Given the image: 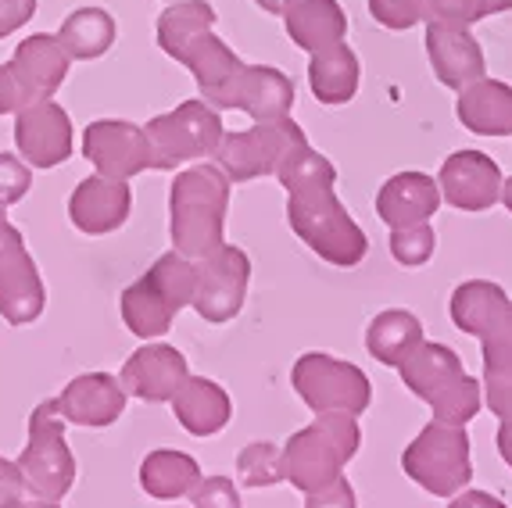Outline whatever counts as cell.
<instances>
[{
  "label": "cell",
  "mask_w": 512,
  "mask_h": 508,
  "mask_svg": "<svg viewBox=\"0 0 512 508\" xmlns=\"http://www.w3.org/2000/svg\"><path fill=\"white\" fill-rule=\"evenodd\" d=\"M26 491H33L18 469V462H8V458H0V508H8L15 498H22Z\"/></svg>",
  "instance_id": "cell-41"
},
{
  "label": "cell",
  "mask_w": 512,
  "mask_h": 508,
  "mask_svg": "<svg viewBox=\"0 0 512 508\" xmlns=\"http://www.w3.org/2000/svg\"><path fill=\"white\" fill-rule=\"evenodd\" d=\"M455 115L477 136H512V86L480 76L477 83L459 90Z\"/></svg>",
  "instance_id": "cell-25"
},
{
  "label": "cell",
  "mask_w": 512,
  "mask_h": 508,
  "mask_svg": "<svg viewBox=\"0 0 512 508\" xmlns=\"http://www.w3.org/2000/svg\"><path fill=\"white\" fill-rule=\"evenodd\" d=\"M498 455H502L505 466L512 469V419H505L502 430H498Z\"/></svg>",
  "instance_id": "cell-46"
},
{
  "label": "cell",
  "mask_w": 512,
  "mask_h": 508,
  "mask_svg": "<svg viewBox=\"0 0 512 508\" xmlns=\"http://www.w3.org/2000/svg\"><path fill=\"white\" fill-rule=\"evenodd\" d=\"M47 290L36 272L33 254L26 251V240L11 226L8 212L0 208V315L11 326H29L40 319Z\"/></svg>",
  "instance_id": "cell-13"
},
{
  "label": "cell",
  "mask_w": 512,
  "mask_h": 508,
  "mask_svg": "<svg viewBox=\"0 0 512 508\" xmlns=\"http://www.w3.org/2000/svg\"><path fill=\"white\" fill-rule=\"evenodd\" d=\"M280 18L294 47L308 54L348 40V15L337 0H287Z\"/></svg>",
  "instance_id": "cell-24"
},
{
  "label": "cell",
  "mask_w": 512,
  "mask_h": 508,
  "mask_svg": "<svg viewBox=\"0 0 512 508\" xmlns=\"http://www.w3.org/2000/svg\"><path fill=\"white\" fill-rule=\"evenodd\" d=\"M8 508H61L58 501H51V498H40L36 491H26L22 498H15Z\"/></svg>",
  "instance_id": "cell-45"
},
{
  "label": "cell",
  "mask_w": 512,
  "mask_h": 508,
  "mask_svg": "<svg viewBox=\"0 0 512 508\" xmlns=\"http://www.w3.org/2000/svg\"><path fill=\"white\" fill-rule=\"evenodd\" d=\"M251 258L240 247L219 244L205 258L194 262V297L190 308L212 326H222L240 315L244 297H248Z\"/></svg>",
  "instance_id": "cell-12"
},
{
  "label": "cell",
  "mask_w": 512,
  "mask_h": 508,
  "mask_svg": "<svg viewBox=\"0 0 512 508\" xmlns=\"http://www.w3.org/2000/svg\"><path fill=\"white\" fill-rule=\"evenodd\" d=\"M437 208H441V187L427 172H394L376 194V215L391 229L430 222Z\"/></svg>",
  "instance_id": "cell-23"
},
{
  "label": "cell",
  "mask_w": 512,
  "mask_h": 508,
  "mask_svg": "<svg viewBox=\"0 0 512 508\" xmlns=\"http://www.w3.org/2000/svg\"><path fill=\"white\" fill-rule=\"evenodd\" d=\"M119 36L115 18L104 8H76L58 29L61 47L69 51L72 61H97L111 51V43Z\"/></svg>",
  "instance_id": "cell-30"
},
{
  "label": "cell",
  "mask_w": 512,
  "mask_h": 508,
  "mask_svg": "<svg viewBox=\"0 0 512 508\" xmlns=\"http://www.w3.org/2000/svg\"><path fill=\"white\" fill-rule=\"evenodd\" d=\"M8 65H11V72H15L18 83H22L29 101H43V97L58 94L61 83L69 79L72 58H69V51L61 47L58 36L33 33L18 43Z\"/></svg>",
  "instance_id": "cell-21"
},
{
  "label": "cell",
  "mask_w": 512,
  "mask_h": 508,
  "mask_svg": "<svg viewBox=\"0 0 512 508\" xmlns=\"http://www.w3.org/2000/svg\"><path fill=\"white\" fill-rule=\"evenodd\" d=\"M305 508H355V487L344 476H337L319 491H308Z\"/></svg>",
  "instance_id": "cell-39"
},
{
  "label": "cell",
  "mask_w": 512,
  "mask_h": 508,
  "mask_svg": "<svg viewBox=\"0 0 512 508\" xmlns=\"http://www.w3.org/2000/svg\"><path fill=\"white\" fill-rule=\"evenodd\" d=\"M333 183L337 179H308L298 187H287V222L298 240H305L308 251H316L323 262L337 269H355L366 258L369 240L341 204Z\"/></svg>",
  "instance_id": "cell-2"
},
{
  "label": "cell",
  "mask_w": 512,
  "mask_h": 508,
  "mask_svg": "<svg viewBox=\"0 0 512 508\" xmlns=\"http://www.w3.org/2000/svg\"><path fill=\"white\" fill-rule=\"evenodd\" d=\"M194 297V262L187 254L169 251L140 276L133 287L122 290V322L140 340L162 337L172 330V319Z\"/></svg>",
  "instance_id": "cell-5"
},
{
  "label": "cell",
  "mask_w": 512,
  "mask_h": 508,
  "mask_svg": "<svg viewBox=\"0 0 512 508\" xmlns=\"http://www.w3.org/2000/svg\"><path fill=\"white\" fill-rule=\"evenodd\" d=\"M83 158L94 165L97 176L133 179L151 169V140L137 122L97 119L83 133Z\"/></svg>",
  "instance_id": "cell-15"
},
{
  "label": "cell",
  "mask_w": 512,
  "mask_h": 508,
  "mask_svg": "<svg viewBox=\"0 0 512 508\" xmlns=\"http://www.w3.org/2000/svg\"><path fill=\"white\" fill-rule=\"evenodd\" d=\"M36 15V0H0V40L26 26Z\"/></svg>",
  "instance_id": "cell-40"
},
{
  "label": "cell",
  "mask_w": 512,
  "mask_h": 508,
  "mask_svg": "<svg viewBox=\"0 0 512 508\" xmlns=\"http://www.w3.org/2000/svg\"><path fill=\"white\" fill-rule=\"evenodd\" d=\"M197 480H201V469L183 451H169V448L151 451L144 458V466H140V487L158 501L187 498L197 487Z\"/></svg>",
  "instance_id": "cell-31"
},
{
  "label": "cell",
  "mask_w": 512,
  "mask_h": 508,
  "mask_svg": "<svg viewBox=\"0 0 512 508\" xmlns=\"http://www.w3.org/2000/svg\"><path fill=\"white\" fill-rule=\"evenodd\" d=\"M72 119L54 97L29 101L15 111V147L29 169H54L72 158Z\"/></svg>",
  "instance_id": "cell-14"
},
{
  "label": "cell",
  "mask_w": 512,
  "mask_h": 508,
  "mask_svg": "<svg viewBox=\"0 0 512 508\" xmlns=\"http://www.w3.org/2000/svg\"><path fill=\"white\" fill-rule=\"evenodd\" d=\"M502 11H512V0H480V18L502 15Z\"/></svg>",
  "instance_id": "cell-47"
},
{
  "label": "cell",
  "mask_w": 512,
  "mask_h": 508,
  "mask_svg": "<svg viewBox=\"0 0 512 508\" xmlns=\"http://www.w3.org/2000/svg\"><path fill=\"white\" fill-rule=\"evenodd\" d=\"M502 204H505V208H509V212H512V176L502 183Z\"/></svg>",
  "instance_id": "cell-49"
},
{
  "label": "cell",
  "mask_w": 512,
  "mask_h": 508,
  "mask_svg": "<svg viewBox=\"0 0 512 508\" xmlns=\"http://www.w3.org/2000/svg\"><path fill=\"white\" fill-rule=\"evenodd\" d=\"M58 412L76 426H111L126 412V390L108 373H83L61 390Z\"/></svg>",
  "instance_id": "cell-22"
},
{
  "label": "cell",
  "mask_w": 512,
  "mask_h": 508,
  "mask_svg": "<svg viewBox=\"0 0 512 508\" xmlns=\"http://www.w3.org/2000/svg\"><path fill=\"white\" fill-rule=\"evenodd\" d=\"M33 187V172L18 154H4L0 151V208H11Z\"/></svg>",
  "instance_id": "cell-37"
},
{
  "label": "cell",
  "mask_w": 512,
  "mask_h": 508,
  "mask_svg": "<svg viewBox=\"0 0 512 508\" xmlns=\"http://www.w3.org/2000/svg\"><path fill=\"white\" fill-rule=\"evenodd\" d=\"M359 83H362V65H359V54L351 51L348 43H333V47H323L308 58V86H312V94H316L319 104H348L355 101L359 94Z\"/></svg>",
  "instance_id": "cell-28"
},
{
  "label": "cell",
  "mask_w": 512,
  "mask_h": 508,
  "mask_svg": "<svg viewBox=\"0 0 512 508\" xmlns=\"http://www.w3.org/2000/svg\"><path fill=\"white\" fill-rule=\"evenodd\" d=\"M502 169L484 151H455L444 158L437 172L441 201H448L459 212H487L502 201Z\"/></svg>",
  "instance_id": "cell-16"
},
{
  "label": "cell",
  "mask_w": 512,
  "mask_h": 508,
  "mask_svg": "<svg viewBox=\"0 0 512 508\" xmlns=\"http://www.w3.org/2000/svg\"><path fill=\"white\" fill-rule=\"evenodd\" d=\"M305 140V129L287 115V119L255 122L251 129H237V133H222L212 158L230 183H251V179L276 176L283 154Z\"/></svg>",
  "instance_id": "cell-9"
},
{
  "label": "cell",
  "mask_w": 512,
  "mask_h": 508,
  "mask_svg": "<svg viewBox=\"0 0 512 508\" xmlns=\"http://www.w3.org/2000/svg\"><path fill=\"white\" fill-rule=\"evenodd\" d=\"M419 344H423V322L412 312H405V308H387V312H380L369 322V330H366L369 355H373L376 362L394 365V369H398Z\"/></svg>",
  "instance_id": "cell-29"
},
{
  "label": "cell",
  "mask_w": 512,
  "mask_h": 508,
  "mask_svg": "<svg viewBox=\"0 0 512 508\" xmlns=\"http://www.w3.org/2000/svg\"><path fill=\"white\" fill-rule=\"evenodd\" d=\"M133 212V194L126 179L90 176L69 197V219L86 237H108L122 229Z\"/></svg>",
  "instance_id": "cell-17"
},
{
  "label": "cell",
  "mask_w": 512,
  "mask_h": 508,
  "mask_svg": "<svg viewBox=\"0 0 512 508\" xmlns=\"http://www.w3.org/2000/svg\"><path fill=\"white\" fill-rule=\"evenodd\" d=\"M402 469L412 483H419L434 498H455L473 480L470 466V437L455 423L434 419L423 426L416 441L405 448Z\"/></svg>",
  "instance_id": "cell-7"
},
{
  "label": "cell",
  "mask_w": 512,
  "mask_h": 508,
  "mask_svg": "<svg viewBox=\"0 0 512 508\" xmlns=\"http://www.w3.org/2000/svg\"><path fill=\"white\" fill-rule=\"evenodd\" d=\"M448 508H505V505L484 491H466V487H462L459 498H452V505Z\"/></svg>",
  "instance_id": "cell-44"
},
{
  "label": "cell",
  "mask_w": 512,
  "mask_h": 508,
  "mask_svg": "<svg viewBox=\"0 0 512 508\" xmlns=\"http://www.w3.org/2000/svg\"><path fill=\"white\" fill-rule=\"evenodd\" d=\"M172 412L180 419V426L194 437H212L222 426L230 423L233 405L230 394L219 387L215 380H205V376H187L183 387L176 390L172 398Z\"/></svg>",
  "instance_id": "cell-27"
},
{
  "label": "cell",
  "mask_w": 512,
  "mask_h": 508,
  "mask_svg": "<svg viewBox=\"0 0 512 508\" xmlns=\"http://www.w3.org/2000/svg\"><path fill=\"white\" fill-rule=\"evenodd\" d=\"M427 58L434 76L441 86L455 90L459 94L462 86L477 83L487 72L484 61V47L477 43V36L462 26H437V22H427Z\"/></svg>",
  "instance_id": "cell-20"
},
{
  "label": "cell",
  "mask_w": 512,
  "mask_h": 508,
  "mask_svg": "<svg viewBox=\"0 0 512 508\" xmlns=\"http://www.w3.org/2000/svg\"><path fill=\"white\" fill-rule=\"evenodd\" d=\"M194 508H240V494L233 487V480L226 476H205L197 480V487L190 491Z\"/></svg>",
  "instance_id": "cell-38"
},
{
  "label": "cell",
  "mask_w": 512,
  "mask_h": 508,
  "mask_svg": "<svg viewBox=\"0 0 512 508\" xmlns=\"http://www.w3.org/2000/svg\"><path fill=\"white\" fill-rule=\"evenodd\" d=\"M22 104H29L26 90H22V83L15 79L11 65H0V115H15Z\"/></svg>",
  "instance_id": "cell-42"
},
{
  "label": "cell",
  "mask_w": 512,
  "mask_h": 508,
  "mask_svg": "<svg viewBox=\"0 0 512 508\" xmlns=\"http://www.w3.org/2000/svg\"><path fill=\"white\" fill-rule=\"evenodd\" d=\"M369 15L391 33H405L423 22V0H369Z\"/></svg>",
  "instance_id": "cell-35"
},
{
  "label": "cell",
  "mask_w": 512,
  "mask_h": 508,
  "mask_svg": "<svg viewBox=\"0 0 512 508\" xmlns=\"http://www.w3.org/2000/svg\"><path fill=\"white\" fill-rule=\"evenodd\" d=\"M437 251V233L430 222H416V226H398L391 229V258L405 269H419L427 265Z\"/></svg>",
  "instance_id": "cell-34"
},
{
  "label": "cell",
  "mask_w": 512,
  "mask_h": 508,
  "mask_svg": "<svg viewBox=\"0 0 512 508\" xmlns=\"http://www.w3.org/2000/svg\"><path fill=\"white\" fill-rule=\"evenodd\" d=\"M18 469L40 498L61 501L76 480V458L65 444V419L58 401H43L29 415V444L18 455Z\"/></svg>",
  "instance_id": "cell-10"
},
{
  "label": "cell",
  "mask_w": 512,
  "mask_h": 508,
  "mask_svg": "<svg viewBox=\"0 0 512 508\" xmlns=\"http://www.w3.org/2000/svg\"><path fill=\"white\" fill-rule=\"evenodd\" d=\"M362 444V430L355 415L348 412H323L316 423H308L287 441L280 451L283 480H291L301 494L319 491L330 480L341 476L355 451Z\"/></svg>",
  "instance_id": "cell-3"
},
{
  "label": "cell",
  "mask_w": 512,
  "mask_h": 508,
  "mask_svg": "<svg viewBox=\"0 0 512 508\" xmlns=\"http://www.w3.org/2000/svg\"><path fill=\"white\" fill-rule=\"evenodd\" d=\"M144 133L151 140V169L176 172L180 165L215 154L226 129H222L219 108H212L208 101H183L165 115H154Z\"/></svg>",
  "instance_id": "cell-8"
},
{
  "label": "cell",
  "mask_w": 512,
  "mask_h": 508,
  "mask_svg": "<svg viewBox=\"0 0 512 508\" xmlns=\"http://www.w3.org/2000/svg\"><path fill=\"white\" fill-rule=\"evenodd\" d=\"M452 322L484 344V383H512V301L498 283L470 280L452 294Z\"/></svg>",
  "instance_id": "cell-6"
},
{
  "label": "cell",
  "mask_w": 512,
  "mask_h": 508,
  "mask_svg": "<svg viewBox=\"0 0 512 508\" xmlns=\"http://www.w3.org/2000/svg\"><path fill=\"white\" fill-rule=\"evenodd\" d=\"M237 480L251 491L258 487H273V483L283 480L280 469V448L269 441H255L237 455Z\"/></svg>",
  "instance_id": "cell-33"
},
{
  "label": "cell",
  "mask_w": 512,
  "mask_h": 508,
  "mask_svg": "<svg viewBox=\"0 0 512 508\" xmlns=\"http://www.w3.org/2000/svg\"><path fill=\"white\" fill-rule=\"evenodd\" d=\"M215 8L208 0H172L169 8L158 15V47L169 54L172 61H180L183 51L190 47L194 36H201L205 29H215Z\"/></svg>",
  "instance_id": "cell-32"
},
{
  "label": "cell",
  "mask_w": 512,
  "mask_h": 508,
  "mask_svg": "<svg viewBox=\"0 0 512 508\" xmlns=\"http://www.w3.org/2000/svg\"><path fill=\"white\" fill-rule=\"evenodd\" d=\"M180 65L190 68V76H194L201 97H205L212 108H219V101L233 86V79L240 76L244 61H240L237 54H233V47H226L212 29H205L201 36L190 40V47L183 51Z\"/></svg>",
  "instance_id": "cell-26"
},
{
  "label": "cell",
  "mask_w": 512,
  "mask_h": 508,
  "mask_svg": "<svg viewBox=\"0 0 512 508\" xmlns=\"http://www.w3.org/2000/svg\"><path fill=\"white\" fill-rule=\"evenodd\" d=\"M423 22L470 29L480 22V0H423Z\"/></svg>",
  "instance_id": "cell-36"
},
{
  "label": "cell",
  "mask_w": 512,
  "mask_h": 508,
  "mask_svg": "<svg viewBox=\"0 0 512 508\" xmlns=\"http://www.w3.org/2000/svg\"><path fill=\"white\" fill-rule=\"evenodd\" d=\"M255 4H258L262 11H269V15H280V8L287 4V0H255Z\"/></svg>",
  "instance_id": "cell-48"
},
{
  "label": "cell",
  "mask_w": 512,
  "mask_h": 508,
  "mask_svg": "<svg viewBox=\"0 0 512 508\" xmlns=\"http://www.w3.org/2000/svg\"><path fill=\"white\" fill-rule=\"evenodd\" d=\"M187 376H190V369H187L183 351H176L172 344H147V348L133 351V355L126 358L119 383L133 398L162 405V401L176 398V390L183 387Z\"/></svg>",
  "instance_id": "cell-18"
},
{
  "label": "cell",
  "mask_w": 512,
  "mask_h": 508,
  "mask_svg": "<svg viewBox=\"0 0 512 508\" xmlns=\"http://www.w3.org/2000/svg\"><path fill=\"white\" fill-rule=\"evenodd\" d=\"M402 383L434 408V419L441 423L466 426L480 412V387L473 376H466L459 355L448 344L423 340L402 365Z\"/></svg>",
  "instance_id": "cell-4"
},
{
  "label": "cell",
  "mask_w": 512,
  "mask_h": 508,
  "mask_svg": "<svg viewBox=\"0 0 512 508\" xmlns=\"http://www.w3.org/2000/svg\"><path fill=\"white\" fill-rule=\"evenodd\" d=\"M487 387V405L498 419H512V383H484Z\"/></svg>",
  "instance_id": "cell-43"
},
{
  "label": "cell",
  "mask_w": 512,
  "mask_h": 508,
  "mask_svg": "<svg viewBox=\"0 0 512 508\" xmlns=\"http://www.w3.org/2000/svg\"><path fill=\"white\" fill-rule=\"evenodd\" d=\"M291 383L298 398L305 401L316 415L323 412H348L359 415L373 401V390L359 365L341 362V358L323 355V351H308L294 362Z\"/></svg>",
  "instance_id": "cell-11"
},
{
  "label": "cell",
  "mask_w": 512,
  "mask_h": 508,
  "mask_svg": "<svg viewBox=\"0 0 512 508\" xmlns=\"http://www.w3.org/2000/svg\"><path fill=\"white\" fill-rule=\"evenodd\" d=\"M226 212H230V179L215 161L176 172L169 187L172 251L187 254L190 262L215 251L226 233Z\"/></svg>",
  "instance_id": "cell-1"
},
{
  "label": "cell",
  "mask_w": 512,
  "mask_h": 508,
  "mask_svg": "<svg viewBox=\"0 0 512 508\" xmlns=\"http://www.w3.org/2000/svg\"><path fill=\"white\" fill-rule=\"evenodd\" d=\"M219 108H237L255 122L287 119L294 111V83L276 65H244Z\"/></svg>",
  "instance_id": "cell-19"
}]
</instances>
